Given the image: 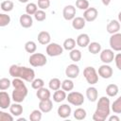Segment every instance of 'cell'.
Listing matches in <instances>:
<instances>
[{
    "label": "cell",
    "instance_id": "1",
    "mask_svg": "<svg viewBox=\"0 0 121 121\" xmlns=\"http://www.w3.org/2000/svg\"><path fill=\"white\" fill-rule=\"evenodd\" d=\"M9 73L11 77L22 78L27 82H32L35 78V72L32 68L20 66L17 64H12L9 69Z\"/></svg>",
    "mask_w": 121,
    "mask_h": 121
},
{
    "label": "cell",
    "instance_id": "2",
    "mask_svg": "<svg viewBox=\"0 0 121 121\" xmlns=\"http://www.w3.org/2000/svg\"><path fill=\"white\" fill-rule=\"evenodd\" d=\"M110 99L107 96H101L98 99L96 110L93 115V120L95 121H105L110 115Z\"/></svg>",
    "mask_w": 121,
    "mask_h": 121
},
{
    "label": "cell",
    "instance_id": "3",
    "mask_svg": "<svg viewBox=\"0 0 121 121\" xmlns=\"http://www.w3.org/2000/svg\"><path fill=\"white\" fill-rule=\"evenodd\" d=\"M23 80L24 79L19 78H14V79L12 80V86L14 87V90L12 91L11 98L14 102L21 103L25 100L26 96L27 95L28 91Z\"/></svg>",
    "mask_w": 121,
    "mask_h": 121
},
{
    "label": "cell",
    "instance_id": "4",
    "mask_svg": "<svg viewBox=\"0 0 121 121\" xmlns=\"http://www.w3.org/2000/svg\"><path fill=\"white\" fill-rule=\"evenodd\" d=\"M83 76L86 79V81L90 85H94L97 83L98 81V73L95 71V69L93 66H87L83 70Z\"/></svg>",
    "mask_w": 121,
    "mask_h": 121
},
{
    "label": "cell",
    "instance_id": "5",
    "mask_svg": "<svg viewBox=\"0 0 121 121\" xmlns=\"http://www.w3.org/2000/svg\"><path fill=\"white\" fill-rule=\"evenodd\" d=\"M28 61H29L30 65L33 67H41V66H43L46 64L47 59H46L45 55H43L42 53H33L30 55Z\"/></svg>",
    "mask_w": 121,
    "mask_h": 121
},
{
    "label": "cell",
    "instance_id": "6",
    "mask_svg": "<svg viewBox=\"0 0 121 121\" xmlns=\"http://www.w3.org/2000/svg\"><path fill=\"white\" fill-rule=\"evenodd\" d=\"M67 101L74 106H81L84 103V96L79 92H70L66 97Z\"/></svg>",
    "mask_w": 121,
    "mask_h": 121
},
{
    "label": "cell",
    "instance_id": "7",
    "mask_svg": "<svg viewBox=\"0 0 121 121\" xmlns=\"http://www.w3.org/2000/svg\"><path fill=\"white\" fill-rule=\"evenodd\" d=\"M63 47L56 43H51L46 45V54L50 57H57L63 53Z\"/></svg>",
    "mask_w": 121,
    "mask_h": 121
},
{
    "label": "cell",
    "instance_id": "8",
    "mask_svg": "<svg viewBox=\"0 0 121 121\" xmlns=\"http://www.w3.org/2000/svg\"><path fill=\"white\" fill-rule=\"evenodd\" d=\"M110 46L113 51H121V33L112 34L110 38Z\"/></svg>",
    "mask_w": 121,
    "mask_h": 121
},
{
    "label": "cell",
    "instance_id": "9",
    "mask_svg": "<svg viewBox=\"0 0 121 121\" xmlns=\"http://www.w3.org/2000/svg\"><path fill=\"white\" fill-rule=\"evenodd\" d=\"M114 59V53L112 49H104L100 52V60L103 63H111Z\"/></svg>",
    "mask_w": 121,
    "mask_h": 121
},
{
    "label": "cell",
    "instance_id": "10",
    "mask_svg": "<svg viewBox=\"0 0 121 121\" xmlns=\"http://www.w3.org/2000/svg\"><path fill=\"white\" fill-rule=\"evenodd\" d=\"M62 15L66 21L73 20L76 17V8L73 5L65 6L63 8V10H62Z\"/></svg>",
    "mask_w": 121,
    "mask_h": 121
},
{
    "label": "cell",
    "instance_id": "11",
    "mask_svg": "<svg viewBox=\"0 0 121 121\" xmlns=\"http://www.w3.org/2000/svg\"><path fill=\"white\" fill-rule=\"evenodd\" d=\"M65 75L68 78H77L79 75V67L75 63L69 64L65 69Z\"/></svg>",
    "mask_w": 121,
    "mask_h": 121
},
{
    "label": "cell",
    "instance_id": "12",
    "mask_svg": "<svg viewBox=\"0 0 121 121\" xmlns=\"http://www.w3.org/2000/svg\"><path fill=\"white\" fill-rule=\"evenodd\" d=\"M112 68L110 66V65H108V64H106V63H104V64H102L101 66H99V68H98V75L102 78H110L112 76Z\"/></svg>",
    "mask_w": 121,
    "mask_h": 121
},
{
    "label": "cell",
    "instance_id": "13",
    "mask_svg": "<svg viewBox=\"0 0 121 121\" xmlns=\"http://www.w3.org/2000/svg\"><path fill=\"white\" fill-rule=\"evenodd\" d=\"M98 15V11L95 8H88L86 10H84L83 18L86 20V22H94Z\"/></svg>",
    "mask_w": 121,
    "mask_h": 121
},
{
    "label": "cell",
    "instance_id": "14",
    "mask_svg": "<svg viewBox=\"0 0 121 121\" xmlns=\"http://www.w3.org/2000/svg\"><path fill=\"white\" fill-rule=\"evenodd\" d=\"M72 109L68 104H61L58 108V115L60 118H67L71 115Z\"/></svg>",
    "mask_w": 121,
    "mask_h": 121
},
{
    "label": "cell",
    "instance_id": "15",
    "mask_svg": "<svg viewBox=\"0 0 121 121\" xmlns=\"http://www.w3.org/2000/svg\"><path fill=\"white\" fill-rule=\"evenodd\" d=\"M10 106V97L5 91L0 92V108L3 110L8 109Z\"/></svg>",
    "mask_w": 121,
    "mask_h": 121
},
{
    "label": "cell",
    "instance_id": "16",
    "mask_svg": "<svg viewBox=\"0 0 121 121\" xmlns=\"http://www.w3.org/2000/svg\"><path fill=\"white\" fill-rule=\"evenodd\" d=\"M19 22H20L21 26H23L24 28H29L33 25V20H32L31 15H29L27 13L21 15L20 19H19Z\"/></svg>",
    "mask_w": 121,
    "mask_h": 121
},
{
    "label": "cell",
    "instance_id": "17",
    "mask_svg": "<svg viewBox=\"0 0 121 121\" xmlns=\"http://www.w3.org/2000/svg\"><path fill=\"white\" fill-rule=\"evenodd\" d=\"M39 109H40L43 112H44V113L49 112H51V110L53 109V102L51 101L50 98L45 99V100H40Z\"/></svg>",
    "mask_w": 121,
    "mask_h": 121
},
{
    "label": "cell",
    "instance_id": "18",
    "mask_svg": "<svg viewBox=\"0 0 121 121\" xmlns=\"http://www.w3.org/2000/svg\"><path fill=\"white\" fill-rule=\"evenodd\" d=\"M120 29V23L118 20H111L107 25V31L110 34L117 33Z\"/></svg>",
    "mask_w": 121,
    "mask_h": 121
},
{
    "label": "cell",
    "instance_id": "19",
    "mask_svg": "<svg viewBox=\"0 0 121 121\" xmlns=\"http://www.w3.org/2000/svg\"><path fill=\"white\" fill-rule=\"evenodd\" d=\"M90 43V37L86 33H81L77 38V44L80 47H86Z\"/></svg>",
    "mask_w": 121,
    "mask_h": 121
},
{
    "label": "cell",
    "instance_id": "20",
    "mask_svg": "<svg viewBox=\"0 0 121 121\" xmlns=\"http://www.w3.org/2000/svg\"><path fill=\"white\" fill-rule=\"evenodd\" d=\"M86 25V20L83 17H75L72 20V26L76 30H80L84 28Z\"/></svg>",
    "mask_w": 121,
    "mask_h": 121
},
{
    "label": "cell",
    "instance_id": "21",
    "mask_svg": "<svg viewBox=\"0 0 121 121\" xmlns=\"http://www.w3.org/2000/svg\"><path fill=\"white\" fill-rule=\"evenodd\" d=\"M37 39H38V42L43 45H47L48 43H50V41H51L50 34L47 31H41L38 34Z\"/></svg>",
    "mask_w": 121,
    "mask_h": 121
},
{
    "label": "cell",
    "instance_id": "22",
    "mask_svg": "<svg viewBox=\"0 0 121 121\" xmlns=\"http://www.w3.org/2000/svg\"><path fill=\"white\" fill-rule=\"evenodd\" d=\"M86 96L88 98L89 101L91 102H95L97 100V96H98V92H97V89L95 87H89L87 88L86 90Z\"/></svg>",
    "mask_w": 121,
    "mask_h": 121
},
{
    "label": "cell",
    "instance_id": "23",
    "mask_svg": "<svg viewBox=\"0 0 121 121\" xmlns=\"http://www.w3.org/2000/svg\"><path fill=\"white\" fill-rule=\"evenodd\" d=\"M9 112L14 116H20L23 113V106L20 103L15 102L9 106Z\"/></svg>",
    "mask_w": 121,
    "mask_h": 121
},
{
    "label": "cell",
    "instance_id": "24",
    "mask_svg": "<svg viewBox=\"0 0 121 121\" xmlns=\"http://www.w3.org/2000/svg\"><path fill=\"white\" fill-rule=\"evenodd\" d=\"M36 95H37V97H38L40 100H45V99L50 98V96H51V93H50V91H49L47 88L43 87V88L37 90Z\"/></svg>",
    "mask_w": 121,
    "mask_h": 121
},
{
    "label": "cell",
    "instance_id": "25",
    "mask_svg": "<svg viewBox=\"0 0 121 121\" xmlns=\"http://www.w3.org/2000/svg\"><path fill=\"white\" fill-rule=\"evenodd\" d=\"M67 97V95H66V92L64 90H57L55 91L54 95H53V100L57 103H60V102H62L64 99H66Z\"/></svg>",
    "mask_w": 121,
    "mask_h": 121
},
{
    "label": "cell",
    "instance_id": "26",
    "mask_svg": "<svg viewBox=\"0 0 121 121\" xmlns=\"http://www.w3.org/2000/svg\"><path fill=\"white\" fill-rule=\"evenodd\" d=\"M118 92H119V89L116 84H109L106 87V94L110 97H113V96L117 95Z\"/></svg>",
    "mask_w": 121,
    "mask_h": 121
},
{
    "label": "cell",
    "instance_id": "27",
    "mask_svg": "<svg viewBox=\"0 0 121 121\" xmlns=\"http://www.w3.org/2000/svg\"><path fill=\"white\" fill-rule=\"evenodd\" d=\"M88 50L90 53L95 55V54H98L101 52V44L97 42H93V43H90L89 45H88Z\"/></svg>",
    "mask_w": 121,
    "mask_h": 121
},
{
    "label": "cell",
    "instance_id": "28",
    "mask_svg": "<svg viewBox=\"0 0 121 121\" xmlns=\"http://www.w3.org/2000/svg\"><path fill=\"white\" fill-rule=\"evenodd\" d=\"M76 43H77V41L76 40H74L73 38H68V39H66L64 42H63V48L65 49V50H67V51H71V50H73L74 48H75V46H76Z\"/></svg>",
    "mask_w": 121,
    "mask_h": 121
},
{
    "label": "cell",
    "instance_id": "29",
    "mask_svg": "<svg viewBox=\"0 0 121 121\" xmlns=\"http://www.w3.org/2000/svg\"><path fill=\"white\" fill-rule=\"evenodd\" d=\"M48 86H49V89L52 90V91H57L59 90L60 87H61V82L59 78H53L49 80V83H48Z\"/></svg>",
    "mask_w": 121,
    "mask_h": 121
},
{
    "label": "cell",
    "instance_id": "30",
    "mask_svg": "<svg viewBox=\"0 0 121 121\" xmlns=\"http://www.w3.org/2000/svg\"><path fill=\"white\" fill-rule=\"evenodd\" d=\"M74 117L77 119V120H83L86 118V115H87V112L84 109L82 108H78L74 111Z\"/></svg>",
    "mask_w": 121,
    "mask_h": 121
},
{
    "label": "cell",
    "instance_id": "31",
    "mask_svg": "<svg viewBox=\"0 0 121 121\" xmlns=\"http://www.w3.org/2000/svg\"><path fill=\"white\" fill-rule=\"evenodd\" d=\"M0 7H1V9H2L3 11L9 12V11H11V10L13 9L14 4H13V2L10 1V0H5V1H3V2L1 3Z\"/></svg>",
    "mask_w": 121,
    "mask_h": 121
},
{
    "label": "cell",
    "instance_id": "32",
    "mask_svg": "<svg viewBox=\"0 0 121 121\" xmlns=\"http://www.w3.org/2000/svg\"><path fill=\"white\" fill-rule=\"evenodd\" d=\"M111 108H112V111L114 113H116V114L121 113V96H119L118 98H116V99L112 102Z\"/></svg>",
    "mask_w": 121,
    "mask_h": 121
},
{
    "label": "cell",
    "instance_id": "33",
    "mask_svg": "<svg viewBox=\"0 0 121 121\" xmlns=\"http://www.w3.org/2000/svg\"><path fill=\"white\" fill-rule=\"evenodd\" d=\"M69 57L71 59V60L75 61V62H78L81 60V52L78 50V49H73L70 51L69 53Z\"/></svg>",
    "mask_w": 121,
    "mask_h": 121
},
{
    "label": "cell",
    "instance_id": "34",
    "mask_svg": "<svg viewBox=\"0 0 121 121\" xmlns=\"http://www.w3.org/2000/svg\"><path fill=\"white\" fill-rule=\"evenodd\" d=\"M61 89L64 90L65 92H70L74 89V82L70 79V78H67V79H64L62 82H61Z\"/></svg>",
    "mask_w": 121,
    "mask_h": 121
},
{
    "label": "cell",
    "instance_id": "35",
    "mask_svg": "<svg viewBox=\"0 0 121 121\" xmlns=\"http://www.w3.org/2000/svg\"><path fill=\"white\" fill-rule=\"evenodd\" d=\"M37 49V45H36V43L33 42V41H28L25 43V50L27 52V53H35Z\"/></svg>",
    "mask_w": 121,
    "mask_h": 121
},
{
    "label": "cell",
    "instance_id": "36",
    "mask_svg": "<svg viewBox=\"0 0 121 121\" xmlns=\"http://www.w3.org/2000/svg\"><path fill=\"white\" fill-rule=\"evenodd\" d=\"M42 114H43V112L40 109L33 110L31 112V113L29 114V120L30 121H40L42 119Z\"/></svg>",
    "mask_w": 121,
    "mask_h": 121
},
{
    "label": "cell",
    "instance_id": "37",
    "mask_svg": "<svg viewBox=\"0 0 121 121\" xmlns=\"http://www.w3.org/2000/svg\"><path fill=\"white\" fill-rule=\"evenodd\" d=\"M10 85H12V81H10L9 78H2L0 79V90L1 91H5V90L9 89L10 87Z\"/></svg>",
    "mask_w": 121,
    "mask_h": 121
},
{
    "label": "cell",
    "instance_id": "38",
    "mask_svg": "<svg viewBox=\"0 0 121 121\" xmlns=\"http://www.w3.org/2000/svg\"><path fill=\"white\" fill-rule=\"evenodd\" d=\"M38 10V6L34 3H28L26 7V12L29 15H34Z\"/></svg>",
    "mask_w": 121,
    "mask_h": 121
},
{
    "label": "cell",
    "instance_id": "39",
    "mask_svg": "<svg viewBox=\"0 0 121 121\" xmlns=\"http://www.w3.org/2000/svg\"><path fill=\"white\" fill-rule=\"evenodd\" d=\"M10 23V17L8 14L5 13H1L0 14V26L4 27L6 26H8Z\"/></svg>",
    "mask_w": 121,
    "mask_h": 121
},
{
    "label": "cell",
    "instance_id": "40",
    "mask_svg": "<svg viewBox=\"0 0 121 121\" xmlns=\"http://www.w3.org/2000/svg\"><path fill=\"white\" fill-rule=\"evenodd\" d=\"M44 86V81L42 78H34L33 81L31 82V87L35 90L41 89Z\"/></svg>",
    "mask_w": 121,
    "mask_h": 121
},
{
    "label": "cell",
    "instance_id": "41",
    "mask_svg": "<svg viewBox=\"0 0 121 121\" xmlns=\"http://www.w3.org/2000/svg\"><path fill=\"white\" fill-rule=\"evenodd\" d=\"M76 7L81 10H86L89 8V2L88 0H77Z\"/></svg>",
    "mask_w": 121,
    "mask_h": 121
},
{
    "label": "cell",
    "instance_id": "42",
    "mask_svg": "<svg viewBox=\"0 0 121 121\" xmlns=\"http://www.w3.org/2000/svg\"><path fill=\"white\" fill-rule=\"evenodd\" d=\"M34 17L38 22H43L46 19V14L43 9H38L37 12L34 14Z\"/></svg>",
    "mask_w": 121,
    "mask_h": 121
},
{
    "label": "cell",
    "instance_id": "43",
    "mask_svg": "<svg viewBox=\"0 0 121 121\" xmlns=\"http://www.w3.org/2000/svg\"><path fill=\"white\" fill-rule=\"evenodd\" d=\"M50 6V0H38V7L41 9H46Z\"/></svg>",
    "mask_w": 121,
    "mask_h": 121
},
{
    "label": "cell",
    "instance_id": "44",
    "mask_svg": "<svg viewBox=\"0 0 121 121\" xmlns=\"http://www.w3.org/2000/svg\"><path fill=\"white\" fill-rule=\"evenodd\" d=\"M0 120L1 121H13V116L5 112H0Z\"/></svg>",
    "mask_w": 121,
    "mask_h": 121
},
{
    "label": "cell",
    "instance_id": "45",
    "mask_svg": "<svg viewBox=\"0 0 121 121\" xmlns=\"http://www.w3.org/2000/svg\"><path fill=\"white\" fill-rule=\"evenodd\" d=\"M114 61H115L116 67L121 71V53H118L114 56Z\"/></svg>",
    "mask_w": 121,
    "mask_h": 121
},
{
    "label": "cell",
    "instance_id": "46",
    "mask_svg": "<svg viewBox=\"0 0 121 121\" xmlns=\"http://www.w3.org/2000/svg\"><path fill=\"white\" fill-rule=\"evenodd\" d=\"M120 118L117 115H112L109 117V121H119Z\"/></svg>",
    "mask_w": 121,
    "mask_h": 121
},
{
    "label": "cell",
    "instance_id": "47",
    "mask_svg": "<svg viewBox=\"0 0 121 121\" xmlns=\"http://www.w3.org/2000/svg\"><path fill=\"white\" fill-rule=\"evenodd\" d=\"M111 1H112V0H101L102 4H103L104 6H109L110 3H111Z\"/></svg>",
    "mask_w": 121,
    "mask_h": 121
},
{
    "label": "cell",
    "instance_id": "48",
    "mask_svg": "<svg viewBox=\"0 0 121 121\" xmlns=\"http://www.w3.org/2000/svg\"><path fill=\"white\" fill-rule=\"evenodd\" d=\"M118 21H119V23H120V25H121V11L118 13Z\"/></svg>",
    "mask_w": 121,
    "mask_h": 121
},
{
    "label": "cell",
    "instance_id": "49",
    "mask_svg": "<svg viewBox=\"0 0 121 121\" xmlns=\"http://www.w3.org/2000/svg\"><path fill=\"white\" fill-rule=\"evenodd\" d=\"M29 0H19V2L20 3H27Z\"/></svg>",
    "mask_w": 121,
    "mask_h": 121
},
{
    "label": "cell",
    "instance_id": "50",
    "mask_svg": "<svg viewBox=\"0 0 121 121\" xmlns=\"http://www.w3.org/2000/svg\"><path fill=\"white\" fill-rule=\"evenodd\" d=\"M17 121H26V118H18Z\"/></svg>",
    "mask_w": 121,
    "mask_h": 121
}]
</instances>
